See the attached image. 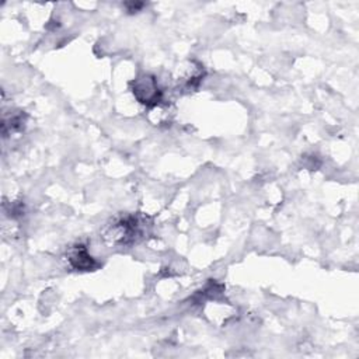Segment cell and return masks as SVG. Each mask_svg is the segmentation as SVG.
Returning <instances> with one entry per match:
<instances>
[{
  "mask_svg": "<svg viewBox=\"0 0 359 359\" xmlns=\"http://www.w3.org/2000/svg\"><path fill=\"white\" fill-rule=\"evenodd\" d=\"M130 88L135 98L146 107H156L163 98V93L157 84V80L150 74H142L136 77L130 83Z\"/></svg>",
  "mask_w": 359,
  "mask_h": 359,
  "instance_id": "2",
  "label": "cell"
},
{
  "mask_svg": "<svg viewBox=\"0 0 359 359\" xmlns=\"http://www.w3.org/2000/svg\"><path fill=\"white\" fill-rule=\"evenodd\" d=\"M67 262L73 269L77 271H93L98 265L95 259L88 254L87 248L81 244L69 248Z\"/></svg>",
  "mask_w": 359,
  "mask_h": 359,
  "instance_id": "3",
  "label": "cell"
},
{
  "mask_svg": "<svg viewBox=\"0 0 359 359\" xmlns=\"http://www.w3.org/2000/svg\"><path fill=\"white\" fill-rule=\"evenodd\" d=\"M203 77V69L202 66H194L192 63L182 72L181 77L177 79L178 80V84L181 88H185V90H192L195 88L201 80Z\"/></svg>",
  "mask_w": 359,
  "mask_h": 359,
  "instance_id": "4",
  "label": "cell"
},
{
  "mask_svg": "<svg viewBox=\"0 0 359 359\" xmlns=\"http://www.w3.org/2000/svg\"><path fill=\"white\" fill-rule=\"evenodd\" d=\"M140 234V222L136 216H122L102 229V238L109 245H128Z\"/></svg>",
  "mask_w": 359,
  "mask_h": 359,
  "instance_id": "1",
  "label": "cell"
}]
</instances>
